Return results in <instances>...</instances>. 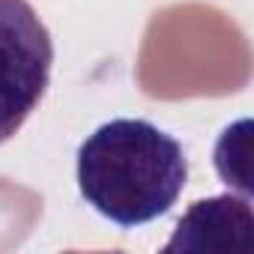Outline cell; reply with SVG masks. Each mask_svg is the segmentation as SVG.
<instances>
[{
	"mask_svg": "<svg viewBox=\"0 0 254 254\" xmlns=\"http://www.w3.org/2000/svg\"><path fill=\"white\" fill-rule=\"evenodd\" d=\"M75 180L87 206L132 230L171 212L189 183V159L156 123L117 117L81 141Z\"/></svg>",
	"mask_w": 254,
	"mask_h": 254,
	"instance_id": "obj_1",
	"label": "cell"
},
{
	"mask_svg": "<svg viewBox=\"0 0 254 254\" xmlns=\"http://www.w3.org/2000/svg\"><path fill=\"white\" fill-rule=\"evenodd\" d=\"M54 39L30 0H0V144L21 132L48 93Z\"/></svg>",
	"mask_w": 254,
	"mask_h": 254,
	"instance_id": "obj_2",
	"label": "cell"
},
{
	"mask_svg": "<svg viewBox=\"0 0 254 254\" xmlns=\"http://www.w3.org/2000/svg\"><path fill=\"white\" fill-rule=\"evenodd\" d=\"M251 230L254 215L248 197L218 194L189 206L165 251H248Z\"/></svg>",
	"mask_w": 254,
	"mask_h": 254,
	"instance_id": "obj_3",
	"label": "cell"
}]
</instances>
